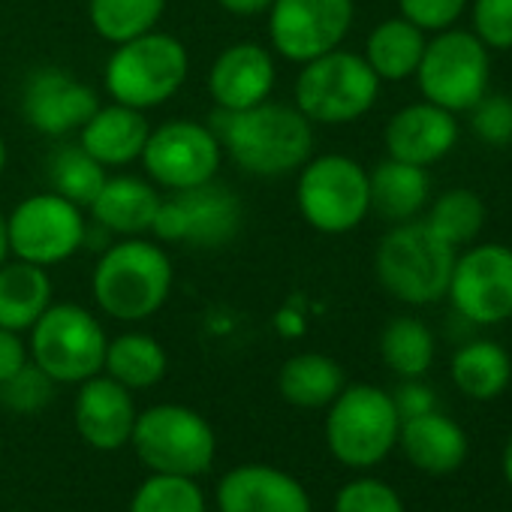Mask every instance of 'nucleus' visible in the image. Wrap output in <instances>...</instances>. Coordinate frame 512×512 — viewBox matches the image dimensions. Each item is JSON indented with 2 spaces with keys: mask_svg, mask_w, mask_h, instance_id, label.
Instances as JSON below:
<instances>
[{
  "mask_svg": "<svg viewBox=\"0 0 512 512\" xmlns=\"http://www.w3.org/2000/svg\"><path fill=\"white\" fill-rule=\"evenodd\" d=\"M208 124L223 157L253 178H287L314 154V124L293 103L266 100L241 112H214Z\"/></svg>",
  "mask_w": 512,
  "mask_h": 512,
  "instance_id": "1",
  "label": "nucleus"
},
{
  "mask_svg": "<svg viewBox=\"0 0 512 512\" xmlns=\"http://www.w3.org/2000/svg\"><path fill=\"white\" fill-rule=\"evenodd\" d=\"M172 287V256L148 235L115 238L100 250L91 275V296L97 308L118 323H145L169 302Z\"/></svg>",
  "mask_w": 512,
  "mask_h": 512,
  "instance_id": "2",
  "label": "nucleus"
},
{
  "mask_svg": "<svg viewBox=\"0 0 512 512\" xmlns=\"http://www.w3.org/2000/svg\"><path fill=\"white\" fill-rule=\"evenodd\" d=\"M455 256V247L416 217L392 223L380 238L374 250V275L392 299L422 308L446 299Z\"/></svg>",
  "mask_w": 512,
  "mask_h": 512,
  "instance_id": "3",
  "label": "nucleus"
},
{
  "mask_svg": "<svg viewBox=\"0 0 512 512\" xmlns=\"http://www.w3.org/2000/svg\"><path fill=\"white\" fill-rule=\"evenodd\" d=\"M187 76V46L166 31H148L136 40L112 46V55L103 67V88L109 100L151 112L169 103L184 88Z\"/></svg>",
  "mask_w": 512,
  "mask_h": 512,
  "instance_id": "4",
  "label": "nucleus"
},
{
  "mask_svg": "<svg viewBox=\"0 0 512 512\" xmlns=\"http://www.w3.org/2000/svg\"><path fill=\"white\" fill-rule=\"evenodd\" d=\"M380 79L359 52L335 49L302 64L293 85V106L317 127H341L365 118L377 97Z\"/></svg>",
  "mask_w": 512,
  "mask_h": 512,
  "instance_id": "5",
  "label": "nucleus"
},
{
  "mask_svg": "<svg viewBox=\"0 0 512 512\" xmlns=\"http://www.w3.org/2000/svg\"><path fill=\"white\" fill-rule=\"evenodd\" d=\"M296 205L323 235H347L371 214L368 169L347 154H311L296 172Z\"/></svg>",
  "mask_w": 512,
  "mask_h": 512,
  "instance_id": "6",
  "label": "nucleus"
},
{
  "mask_svg": "<svg viewBox=\"0 0 512 512\" xmlns=\"http://www.w3.org/2000/svg\"><path fill=\"white\" fill-rule=\"evenodd\" d=\"M103 323L76 302H52L31 326V362L61 386H79L103 374L106 362Z\"/></svg>",
  "mask_w": 512,
  "mask_h": 512,
  "instance_id": "7",
  "label": "nucleus"
},
{
  "mask_svg": "<svg viewBox=\"0 0 512 512\" xmlns=\"http://www.w3.org/2000/svg\"><path fill=\"white\" fill-rule=\"evenodd\" d=\"M130 443L148 470L193 479L214 464L217 452L208 419L184 404H154L136 413Z\"/></svg>",
  "mask_w": 512,
  "mask_h": 512,
  "instance_id": "8",
  "label": "nucleus"
},
{
  "mask_svg": "<svg viewBox=\"0 0 512 512\" xmlns=\"http://www.w3.org/2000/svg\"><path fill=\"white\" fill-rule=\"evenodd\" d=\"M491 79L488 49L473 31L446 28L425 43L416 67V85L422 100L458 115L470 112L485 94Z\"/></svg>",
  "mask_w": 512,
  "mask_h": 512,
  "instance_id": "9",
  "label": "nucleus"
},
{
  "mask_svg": "<svg viewBox=\"0 0 512 512\" xmlns=\"http://www.w3.org/2000/svg\"><path fill=\"white\" fill-rule=\"evenodd\" d=\"M398 428L401 419L392 395L377 386L356 383L344 386L329 404L326 443L341 464L371 467L392 452L398 443Z\"/></svg>",
  "mask_w": 512,
  "mask_h": 512,
  "instance_id": "10",
  "label": "nucleus"
},
{
  "mask_svg": "<svg viewBox=\"0 0 512 512\" xmlns=\"http://www.w3.org/2000/svg\"><path fill=\"white\" fill-rule=\"evenodd\" d=\"M244 223L238 193L217 178L190 190H175L160 199L151 238L160 244H184L190 250L226 247Z\"/></svg>",
  "mask_w": 512,
  "mask_h": 512,
  "instance_id": "11",
  "label": "nucleus"
},
{
  "mask_svg": "<svg viewBox=\"0 0 512 512\" xmlns=\"http://www.w3.org/2000/svg\"><path fill=\"white\" fill-rule=\"evenodd\" d=\"M88 214L76 202L43 190L7 211L10 256L43 269L67 263L85 247Z\"/></svg>",
  "mask_w": 512,
  "mask_h": 512,
  "instance_id": "12",
  "label": "nucleus"
},
{
  "mask_svg": "<svg viewBox=\"0 0 512 512\" xmlns=\"http://www.w3.org/2000/svg\"><path fill=\"white\" fill-rule=\"evenodd\" d=\"M139 163L154 187L175 193L214 181L223 166V148L211 124L172 118L151 127Z\"/></svg>",
  "mask_w": 512,
  "mask_h": 512,
  "instance_id": "13",
  "label": "nucleus"
},
{
  "mask_svg": "<svg viewBox=\"0 0 512 512\" xmlns=\"http://www.w3.org/2000/svg\"><path fill=\"white\" fill-rule=\"evenodd\" d=\"M266 19L269 49L302 67L344 46L356 19V0H275Z\"/></svg>",
  "mask_w": 512,
  "mask_h": 512,
  "instance_id": "14",
  "label": "nucleus"
},
{
  "mask_svg": "<svg viewBox=\"0 0 512 512\" xmlns=\"http://www.w3.org/2000/svg\"><path fill=\"white\" fill-rule=\"evenodd\" d=\"M446 296L473 326H497L512 317V247L473 244L455 256Z\"/></svg>",
  "mask_w": 512,
  "mask_h": 512,
  "instance_id": "15",
  "label": "nucleus"
},
{
  "mask_svg": "<svg viewBox=\"0 0 512 512\" xmlns=\"http://www.w3.org/2000/svg\"><path fill=\"white\" fill-rule=\"evenodd\" d=\"M97 91L61 67H37L22 85V118L49 139H67L97 112Z\"/></svg>",
  "mask_w": 512,
  "mask_h": 512,
  "instance_id": "16",
  "label": "nucleus"
},
{
  "mask_svg": "<svg viewBox=\"0 0 512 512\" xmlns=\"http://www.w3.org/2000/svg\"><path fill=\"white\" fill-rule=\"evenodd\" d=\"M278 85L275 52L263 43L241 40L226 46L208 67L205 88L214 112H241L272 100Z\"/></svg>",
  "mask_w": 512,
  "mask_h": 512,
  "instance_id": "17",
  "label": "nucleus"
},
{
  "mask_svg": "<svg viewBox=\"0 0 512 512\" xmlns=\"http://www.w3.org/2000/svg\"><path fill=\"white\" fill-rule=\"evenodd\" d=\"M383 145H386V157L428 169L443 157H449L452 148L458 145V121L452 112L428 100H419L398 109L389 118L383 130Z\"/></svg>",
  "mask_w": 512,
  "mask_h": 512,
  "instance_id": "18",
  "label": "nucleus"
},
{
  "mask_svg": "<svg viewBox=\"0 0 512 512\" xmlns=\"http://www.w3.org/2000/svg\"><path fill=\"white\" fill-rule=\"evenodd\" d=\"M220 512H311L305 485L272 464H241L217 485Z\"/></svg>",
  "mask_w": 512,
  "mask_h": 512,
  "instance_id": "19",
  "label": "nucleus"
},
{
  "mask_svg": "<svg viewBox=\"0 0 512 512\" xmlns=\"http://www.w3.org/2000/svg\"><path fill=\"white\" fill-rule=\"evenodd\" d=\"M73 416L76 431L88 446L100 452H115L124 443H130L136 425V404L127 386H121L109 374H97L79 383Z\"/></svg>",
  "mask_w": 512,
  "mask_h": 512,
  "instance_id": "20",
  "label": "nucleus"
},
{
  "mask_svg": "<svg viewBox=\"0 0 512 512\" xmlns=\"http://www.w3.org/2000/svg\"><path fill=\"white\" fill-rule=\"evenodd\" d=\"M151 133L148 112L124 103H100L97 112L82 124L76 142L106 169H124L136 163L145 151Z\"/></svg>",
  "mask_w": 512,
  "mask_h": 512,
  "instance_id": "21",
  "label": "nucleus"
},
{
  "mask_svg": "<svg viewBox=\"0 0 512 512\" xmlns=\"http://www.w3.org/2000/svg\"><path fill=\"white\" fill-rule=\"evenodd\" d=\"M160 190L139 175H109L94 196V202L85 208L88 220L112 232L115 238H136L151 235L157 208H160Z\"/></svg>",
  "mask_w": 512,
  "mask_h": 512,
  "instance_id": "22",
  "label": "nucleus"
},
{
  "mask_svg": "<svg viewBox=\"0 0 512 512\" xmlns=\"http://www.w3.org/2000/svg\"><path fill=\"white\" fill-rule=\"evenodd\" d=\"M398 440L404 455L425 473L443 476L461 467L467 455L464 431L443 413L431 410L413 419H404L398 428Z\"/></svg>",
  "mask_w": 512,
  "mask_h": 512,
  "instance_id": "23",
  "label": "nucleus"
},
{
  "mask_svg": "<svg viewBox=\"0 0 512 512\" xmlns=\"http://www.w3.org/2000/svg\"><path fill=\"white\" fill-rule=\"evenodd\" d=\"M368 193L371 211L377 217H383L386 223H404L416 220L425 211L431 199V181L422 166L386 157L374 169H368Z\"/></svg>",
  "mask_w": 512,
  "mask_h": 512,
  "instance_id": "24",
  "label": "nucleus"
},
{
  "mask_svg": "<svg viewBox=\"0 0 512 512\" xmlns=\"http://www.w3.org/2000/svg\"><path fill=\"white\" fill-rule=\"evenodd\" d=\"M55 302V281L49 269L10 260L0 266V326L13 332H31V326Z\"/></svg>",
  "mask_w": 512,
  "mask_h": 512,
  "instance_id": "25",
  "label": "nucleus"
},
{
  "mask_svg": "<svg viewBox=\"0 0 512 512\" xmlns=\"http://www.w3.org/2000/svg\"><path fill=\"white\" fill-rule=\"evenodd\" d=\"M425 43H428V34H422L407 19L395 16V19L380 22L368 34L362 58L368 61V67L374 70L380 82H404L416 76Z\"/></svg>",
  "mask_w": 512,
  "mask_h": 512,
  "instance_id": "26",
  "label": "nucleus"
},
{
  "mask_svg": "<svg viewBox=\"0 0 512 512\" xmlns=\"http://www.w3.org/2000/svg\"><path fill=\"white\" fill-rule=\"evenodd\" d=\"M344 389V368L326 353H299L284 362L278 392L287 404L302 410L329 407Z\"/></svg>",
  "mask_w": 512,
  "mask_h": 512,
  "instance_id": "27",
  "label": "nucleus"
},
{
  "mask_svg": "<svg viewBox=\"0 0 512 512\" xmlns=\"http://www.w3.org/2000/svg\"><path fill=\"white\" fill-rule=\"evenodd\" d=\"M103 371L118 380L121 386L133 389H151L157 386L169 371V356L163 344L148 332H124L106 344V362Z\"/></svg>",
  "mask_w": 512,
  "mask_h": 512,
  "instance_id": "28",
  "label": "nucleus"
},
{
  "mask_svg": "<svg viewBox=\"0 0 512 512\" xmlns=\"http://www.w3.org/2000/svg\"><path fill=\"white\" fill-rule=\"evenodd\" d=\"M512 377L506 350L494 341H470L452 356V380L473 401L497 398Z\"/></svg>",
  "mask_w": 512,
  "mask_h": 512,
  "instance_id": "29",
  "label": "nucleus"
},
{
  "mask_svg": "<svg viewBox=\"0 0 512 512\" xmlns=\"http://www.w3.org/2000/svg\"><path fill=\"white\" fill-rule=\"evenodd\" d=\"M106 178H109V169L100 166L79 142H61L46 157L49 190L76 202L79 208H88L94 202Z\"/></svg>",
  "mask_w": 512,
  "mask_h": 512,
  "instance_id": "30",
  "label": "nucleus"
},
{
  "mask_svg": "<svg viewBox=\"0 0 512 512\" xmlns=\"http://www.w3.org/2000/svg\"><path fill=\"white\" fill-rule=\"evenodd\" d=\"M163 13L166 0H88V22L109 46L157 31Z\"/></svg>",
  "mask_w": 512,
  "mask_h": 512,
  "instance_id": "31",
  "label": "nucleus"
},
{
  "mask_svg": "<svg viewBox=\"0 0 512 512\" xmlns=\"http://www.w3.org/2000/svg\"><path fill=\"white\" fill-rule=\"evenodd\" d=\"M380 356L398 377H422L434 362V335L416 317H395L380 335Z\"/></svg>",
  "mask_w": 512,
  "mask_h": 512,
  "instance_id": "32",
  "label": "nucleus"
},
{
  "mask_svg": "<svg viewBox=\"0 0 512 512\" xmlns=\"http://www.w3.org/2000/svg\"><path fill=\"white\" fill-rule=\"evenodd\" d=\"M425 223L446 241L452 244L455 250L470 244L482 226H485V202L479 199V193L467 190V187H452V190H443L431 208H428V217Z\"/></svg>",
  "mask_w": 512,
  "mask_h": 512,
  "instance_id": "33",
  "label": "nucleus"
},
{
  "mask_svg": "<svg viewBox=\"0 0 512 512\" xmlns=\"http://www.w3.org/2000/svg\"><path fill=\"white\" fill-rule=\"evenodd\" d=\"M130 512H205V494L193 476L154 473L136 488Z\"/></svg>",
  "mask_w": 512,
  "mask_h": 512,
  "instance_id": "34",
  "label": "nucleus"
},
{
  "mask_svg": "<svg viewBox=\"0 0 512 512\" xmlns=\"http://www.w3.org/2000/svg\"><path fill=\"white\" fill-rule=\"evenodd\" d=\"M55 386L58 383L43 368L28 362L16 377H10L7 383H0V395H4L7 407L16 410V413H37L52 401Z\"/></svg>",
  "mask_w": 512,
  "mask_h": 512,
  "instance_id": "35",
  "label": "nucleus"
},
{
  "mask_svg": "<svg viewBox=\"0 0 512 512\" xmlns=\"http://www.w3.org/2000/svg\"><path fill=\"white\" fill-rule=\"evenodd\" d=\"M470 127L479 142L491 148H503L512 142V97L509 94H485L470 109Z\"/></svg>",
  "mask_w": 512,
  "mask_h": 512,
  "instance_id": "36",
  "label": "nucleus"
},
{
  "mask_svg": "<svg viewBox=\"0 0 512 512\" xmlns=\"http://www.w3.org/2000/svg\"><path fill=\"white\" fill-rule=\"evenodd\" d=\"M473 34L491 52L512 49V0H473Z\"/></svg>",
  "mask_w": 512,
  "mask_h": 512,
  "instance_id": "37",
  "label": "nucleus"
},
{
  "mask_svg": "<svg viewBox=\"0 0 512 512\" xmlns=\"http://www.w3.org/2000/svg\"><path fill=\"white\" fill-rule=\"evenodd\" d=\"M335 512H404V503L380 479H353L338 491Z\"/></svg>",
  "mask_w": 512,
  "mask_h": 512,
  "instance_id": "38",
  "label": "nucleus"
},
{
  "mask_svg": "<svg viewBox=\"0 0 512 512\" xmlns=\"http://www.w3.org/2000/svg\"><path fill=\"white\" fill-rule=\"evenodd\" d=\"M470 0H398V16L416 25L422 34H440L455 28Z\"/></svg>",
  "mask_w": 512,
  "mask_h": 512,
  "instance_id": "39",
  "label": "nucleus"
},
{
  "mask_svg": "<svg viewBox=\"0 0 512 512\" xmlns=\"http://www.w3.org/2000/svg\"><path fill=\"white\" fill-rule=\"evenodd\" d=\"M392 404H395V410H398V419L404 422V419L431 413L434 404H437V398H434V392H431L425 383H419V377H410V380H404V383L398 386V392L392 395Z\"/></svg>",
  "mask_w": 512,
  "mask_h": 512,
  "instance_id": "40",
  "label": "nucleus"
},
{
  "mask_svg": "<svg viewBox=\"0 0 512 512\" xmlns=\"http://www.w3.org/2000/svg\"><path fill=\"white\" fill-rule=\"evenodd\" d=\"M28 362H31V350H28V341L22 338V332L0 326V383L16 377Z\"/></svg>",
  "mask_w": 512,
  "mask_h": 512,
  "instance_id": "41",
  "label": "nucleus"
},
{
  "mask_svg": "<svg viewBox=\"0 0 512 512\" xmlns=\"http://www.w3.org/2000/svg\"><path fill=\"white\" fill-rule=\"evenodd\" d=\"M220 10H226L229 16L238 19H256V16H266L272 10L275 0H217Z\"/></svg>",
  "mask_w": 512,
  "mask_h": 512,
  "instance_id": "42",
  "label": "nucleus"
},
{
  "mask_svg": "<svg viewBox=\"0 0 512 512\" xmlns=\"http://www.w3.org/2000/svg\"><path fill=\"white\" fill-rule=\"evenodd\" d=\"M10 260V232H7V211L0 208V266Z\"/></svg>",
  "mask_w": 512,
  "mask_h": 512,
  "instance_id": "43",
  "label": "nucleus"
},
{
  "mask_svg": "<svg viewBox=\"0 0 512 512\" xmlns=\"http://www.w3.org/2000/svg\"><path fill=\"white\" fill-rule=\"evenodd\" d=\"M503 473H506V479H509V485H512V437H509V443H506V449H503Z\"/></svg>",
  "mask_w": 512,
  "mask_h": 512,
  "instance_id": "44",
  "label": "nucleus"
},
{
  "mask_svg": "<svg viewBox=\"0 0 512 512\" xmlns=\"http://www.w3.org/2000/svg\"><path fill=\"white\" fill-rule=\"evenodd\" d=\"M7 160H10L7 139H4V133H0V178H4V172H7Z\"/></svg>",
  "mask_w": 512,
  "mask_h": 512,
  "instance_id": "45",
  "label": "nucleus"
},
{
  "mask_svg": "<svg viewBox=\"0 0 512 512\" xmlns=\"http://www.w3.org/2000/svg\"><path fill=\"white\" fill-rule=\"evenodd\" d=\"M0 461H4V446H0Z\"/></svg>",
  "mask_w": 512,
  "mask_h": 512,
  "instance_id": "46",
  "label": "nucleus"
}]
</instances>
